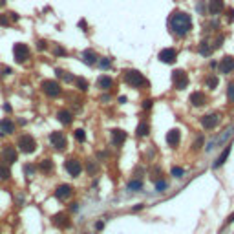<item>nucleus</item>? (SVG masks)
Wrapping results in <instances>:
<instances>
[{
	"label": "nucleus",
	"instance_id": "473e14b6",
	"mask_svg": "<svg viewBox=\"0 0 234 234\" xmlns=\"http://www.w3.org/2000/svg\"><path fill=\"white\" fill-rule=\"evenodd\" d=\"M172 176H174V178H181V176H183V168L174 167V168H172Z\"/></svg>",
	"mask_w": 234,
	"mask_h": 234
},
{
	"label": "nucleus",
	"instance_id": "c756f323",
	"mask_svg": "<svg viewBox=\"0 0 234 234\" xmlns=\"http://www.w3.org/2000/svg\"><path fill=\"white\" fill-rule=\"evenodd\" d=\"M141 187H143V183H141V181H130V185H128V189H130V190H139Z\"/></svg>",
	"mask_w": 234,
	"mask_h": 234
},
{
	"label": "nucleus",
	"instance_id": "6ab92c4d",
	"mask_svg": "<svg viewBox=\"0 0 234 234\" xmlns=\"http://www.w3.org/2000/svg\"><path fill=\"white\" fill-rule=\"evenodd\" d=\"M112 139H114L115 145H123L126 141V134L123 130H112Z\"/></svg>",
	"mask_w": 234,
	"mask_h": 234
},
{
	"label": "nucleus",
	"instance_id": "cd10ccee",
	"mask_svg": "<svg viewBox=\"0 0 234 234\" xmlns=\"http://www.w3.org/2000/svg\"><path fill=\"white\" fill-rule=\"evenodd\" d=\"M75 139H77V141H81V143H84V141H86L84 130H81V128H79V130H75Z\"/></svg>",
	"mask_w": 234,
	"mask_h": 234
},
{
	"label": "nucleus",
	"instance_id": "58836bf2",
	"mask_svg": "<svg viewBox=\"0 0 234 234\" xmlns=\"http://www.w3.org/2000/svg\"><path fill=\"white\" fill-rule=\"evenodd\" d=\"M55 53L57 55H66V51H64L62 48H55Z\"/></svg>",
	"mask_w": 234,
	"mask_h": 234
},
{
	"label": "nucleus",
	"instance_id": "f8f14e48",
	"mask_svg": "<svg viewBox=\"0 0 234 234\" xmlns=\"http://www.w3.org/2000/svg\"><path fill=\"white\" fill-rule=\"evenodd\" d=\"M2 159L6 161V163H15L17 161V150L13 148V146H6V148L2 150Z\"/></svg>",
	"mask_w": 234,
	"mask_h": 234
},
{
	"label": "nucleus",
	"instance_id": "a19ab883",
	"mask_svg": "<svg viewBox=\"0 0 234 234\" xmlns=\"http://www.w3.org/2000/svg\"><path fill=\"white\" fill-rule=\"evenodd\" d=\"M9 19L11 20H19V15L17 13H9Z\"/></svg>",
	"mask_w": 234,
	"mask_h": 234
},
{
	"label": "nucleus",
	"instance_id": "4468645a",
	"mask_svg": "<svg viewBox=\"0 0 234 234\" xmlns=\"http://www.w3.org/2000/svg\"><path fill=\"white\" fill-rule=\"evenodd\" d=\"M179 139H181V134H179L178 128H172L170 132L167 134V143H168L170 146H176V145L179 143Z\"/></svg>",
	"mask_w": 234,
	"mask_h": 234
},
{
	"label": "nucleus",
	"instance_id": "20e7f679",
	"mask_svg": "<svg viewBox=\"0 0 234 234\" xmlns=\"http://www.w3.org/2000/svg\"><path fill=\"white\" fill-rule=\"evenodd\" d=\"M19 148L24 154H31L37 148V143H35V139L31 136H22V137H19Z\"/></svg>",
	"mask_w": 234,
	"mask_h": 234
},
{
	"label": "nucleus",
	"instance_id": "0eeeda50",
	"mask_svg": "<svg viewBox=\"0 0 234 234\" xmlns=\"http://www.w3.org/2000/svg\"><path fill=\"white\" fill-rule=\"evenodd\" d=\"M42 90H44V93L50 95V97L61 95V84H59L57 81H44V82H42Z\"/></svg>",
	"mask_w": 234,
	"mask_h": 234
},
{
	"label": "nucleus",
	"instance_id": "9d476101",
	"mask_svg": "<svg viewBox=\"0 0 234 234\" xmlns=\"http://www.w3.org/2000/svg\"><path fill=\"white\" fill-rule=\"evenodd\" d=\"M218 123H220V115H218V114H209V115H205L201 119V125L205 128H209V130L216 128V126H218Z\"/></svg>",
	"mask_w": 234,
	"mask_h": 234
},
{
	"label": "nucleus",
	"instance_id": "393cba45",
	"mask_svg": "<svg viewBox=\"0 0 234 234\" xmlns=\"http://www.w3.org/2000/svg\"><path fill=\"white\" fill-rule=\"evenodd\" d=\"M11 178V170L8 167V163H0V179H9Z\"/></svg>",
	"mask_w": 234,
	"mask_h": 234
},
{
	"label": "nucleus",
	"instance_id": "f257e3e1",
	"mask_svg": "<svg viewBox=\"0 0 234 234\" xmlns=\"http://www.w3.org/2000/svg\"><path fill=\"white\" fill-rule=\"evenodd\" d=\"M168 26H170V29H172L174 35L185 37V35L192 29V20L187 13L176 11V13H172V17L168 19Z\"/></svg>",
	"mask_w": 234,
	"mask_h": 234
},
{
	"label": "nucleus",
	"instance_id": "c9c22d12",
	"mask_svg": "<svg viewBox=\"0 0 234 234\" xmlns=\"http://www.w3.org/2000/svg\"><path fill=\"white\" fill-rule=\"evenodd\" d=\"M99 64H101V68H104V70H106V68H110V59H103Z\"/></svg>",
	"mask_w": 234,
	"mask_h": 234
},
{
	"label": "nucleus",
	"instance_id": "e433bc0d",
	"mask_svg": "<svg viewBox=\"0 0 234 234\" xmlns=\"http://www.w3.org/2000/svg\"><path fill=\"white\" fill-rule=\"evenodd\" d=\"M156 189H157V190H163V189H167V183H165V181H157V183H156Z\"/></svg>",
	"mask_w": 234,
	"mask_h": 234
},
{
	"label": "nucleus",
	"instance_id": "4be33fe9",
	"mask_svg": "<svg viewBox=\"0 0 234 234\" xmlns=\"http://www.w3.org/2000/svg\"><path fill=\"white\" fill-rule=\"evenodd\" d=\"M232 132H234V128H232V126H229V128H227V130L223 132V136H221V137H218L216 141H214V143H210V145L207 146V150H212V148H214V145H218V143H223L225 139H227L229 136H231V134H232Z\"/></svg>",
	"mask_w": 234,
	"mask_h": 234
},
{
	"label": "nucleus",
	"instance_id": "b1692460",
	"mask_svg": "<svg viewBox=\"0 0 234 234\" xmlns=\"http://www.w3.org/2000/svg\"><path fill=\"white\" fill-rule=\"evenodd\" d=\"M97 82H99V86H101L103 90H110V88H112V84H114V81H112V79H110L108 75H103V77H99V81H97Z\"/></svg>",
	"mask_w": 234,
	"mask_h": 234
},
{
	"label": "nucleus",
	"instance_id": "f3484780",
	"mask_svg": "<svg viewBox=\"0 0 234 234\" xmlns=\"http://www.w3.org/2000/svg\"><path fill=\"white\" fill-rule=\"evenodd\" d=\"M53 223L57 225V227H61V229L70 227V221H68V216H66V214H57V216H53Z\"/></svg>",
	"mask_w": 234,
	"mask_h": 234
},
{
	"label": "nucleus",
	"instance_id": "9b49d317",
	"mask_svg": "<svg viewBox=\"0 0 234 234\" xmlns=\"http://www.w3.org/2000/svg\"><path fill=\"white\" fill-rule=\"evenodd\" d=\"M72 192H73V190H72L70 185H61V187L55 190V198L61 199V201H64V199H68V198L72 196Z\"/></svg>",
	"mask_w": 234,
	"mask_h": 234
},
{
	"label": "nucleus",
	"instance_id": "5701e85b",
	"mask_svg": "<svg viewBox=\"0 0 234 234\" xmlns=\"http://www.w3.org/2000/svg\"><path fill=\"white\" fill-rule=\"evenodd\" d=\"M82 61H84L86 64H95L97 62V55L92 51V50H86V51H82Z\"/></svg>",
	"mask_w": 234,
	"mask_h": 234
},
{
	"label": "nucleus",
	"instance_id": "a878e982",
	"mask_svg": "<svg viewBox=\"0 0 234 234\" xmlns=\"http://www.w3.org/2000/svg\"><path fill=\"white\" fill-rule=\"evenodd\" d=\"M148 130H150V126L146 125V123H139V125H137V130H136V132H137L139 137H145V136H148Z\"/></svg>",
	"mask_w": 234,
	"mask_h": 234
},
{
	"label": "nucleus",
	"instance_id": "423d86ee",
	"mask_svg": "<svg viewBox=\"0 0 234 234\" xmlns=\"http://www.w3.org/2000/svg\"><path fill=\"white\" fill-rule=\"evenodd\" d=\"M172 81H174V84H176L178 90H185L187 84H189V77H187V73L183 70H176L172 73Z\"/></svg>",
	"mask_w": 234,
	"mask_h": 234
},
{
	"label": "nucleus",
	"instance_id": "aec40b11",
	"mask_svg": "<svg viewBox=\"0 0 234 234\" xmlns=\"http://www.w3.org/2000/svg\"><path fill=\"white\" fill-rule=\"evenodd\" d=\"M57 117H59V121H61L62 125H72V121H73V115H72L68 110H61V112L57 114Z\"/></svg>",
	"mask_w": 234,
	"mask_h": 234
},
{
	"label": "nucleus",
	"instance_id": "ddd939ff",
	"mask_svg": "<svg viewBox=\"0 0 234 234\" xmlns=\"http://www.w3.org/2000/svg\"><path fill=\"white\" fill-rule=\"evenodd\" d=\"M234 70V59L232 57H225L223 61L220 62V72L221 73H231Z\"/></svg>",
	"mask_w": 234,
	"mask_h": 234
},
{
	"label": "nucleus",
	"instance_id": "412c9836",
	"mask_svg": "<svg viewBox=\"0 0 234 234\" xmlns=\"http://www.w3.org/2000/svg\"><path fill=\"white\" fill-rule=\"evenodd\" d=\"M229 154H231V145H227V146H225V150L221 152V156L218 157V161H216V163H214V168H220V167L223 165L225 161H227V157H229Z\"/></svg>",
	"mask_w": 234,
	"mask_h": 234
},
{
	"label": "nucleus",
	"instance_id": "c85d7f7f",
	"mask_svg": "<svg viewBox=\"0 0 234 234\" xmlns=\"http://www.w3.org/2000/svg\"><path fill=\"white\" fill-rule=\"evenodd\" d=\"M75 82H77V86H79V90H82V92H86V90H88V82H86L84 79H81V77H79V79H75Z\"/></svg>",
	"mask_w": 234,
	"mask_h": 234
},
{
	"label": "nucleus",
	"instance_id": "1a4fd4ad",
	"mask_svg": "<svg viewBox=\"0 0 234 234\" xmlns=\"http://www.w3.org/2000/svg\"><path fill=\"white\" fill-rule=\"evenodd\" d=\"M176 57H178V53H176V50H172V48H165V50L159 51V61L165 62V64H172L176 61Z\"/></svg>",
	"mask_w": 234,
	"mask_h": 234
},
{
	"label": "nucleus",
	"instance_id": "ea45409f",
	"mask_svg": "<svg viewBox=\"0 0 234 234\" xmlns=\"http://www.w3.org/2000/svg\"><path fill=\"white\" fill-rule=\"evenodd\" d=\"M150 106H152V101H145V103H143V108H145V110H148Z\"/></svg>",
	"mask_w": 234,
	"mask_h": 234
},
{
	"label": "nucleus",
	"instance_id": "2f4dec72",
	"mask_svg": "<svg viewBox=\"0 0 234 234\" xmlns=\"http://www.w3.org/2000/svg\"><path fill=\"white\" fill-rule=\"evenodd\" d=\"M227 99L234 103V84H229V90H227Z\"/></svg>",
	"mask_w": 234,
	"mask_h": 234
},
{
	"label": "nucleus",
	"instance_id": "7c9ffc66",
	"mask_svg": "<svg viewBox=\"0 0 234 234\" xmlns=\"http://www.w3.org/2000/svg\"><path fill=\"white\" fill-rule=\"evenodd\" d=\"M207 86H209V88H216V86H218V79H216L214 75H210V77L207 79Z\"/></svg>",
	"mask_w": 234,
	"mask_h": 234
},
{
	"label": "nucleus",
	"instance_id": "39448f33",
	"mask_svg": "<svg viewBox=\"0 0 234 234\" xmlns=\"http://www.w3.org/2000/svg\"><path fill=\"white\" fill-rule=\"evenodd\" d=\"M50 143H51V146H55L57 150H64V148H66V145H68L66 136H64L62 132H51V136H50Z\"/></svg>",
	"mask_w": 234,
	"mask_h": 234
},
{
	"label": "nucleus",
	"instance_id": "c03bdc74",
	"mask_svg": "<svg viewBox=\"0 0 234 234\" xmlns=\"http://www.w3.org/2000/svg\"><path fill=\"white\" fill-rule=\"evenodd\" d=\"M0 6H4V0H0Z\"/></svg>",
	"mask_w": 234,
	"mask_h": 234
},
{
	"label": "nucleus",
	"instance_id": "2eb2a0df",
	"mask_svg": "<svg viewBox=\"0 0 234 234\" xmlns=\"http://www.w3.org/2000/svg\"><path fill=\"white\" fill-rule=\"evenodd\" d=\"M15 132V123L11 119H2L0 121V134H13Z\"/></svg>",
	"mask_w": 234,
	"mask_h": 234
},
{
	"label": "nucleus",
	"instance_id": "6e6552de",
	"mask_svg": "<svg viewBox=\"0 0 234 234\" xmlns=\"http://www.w3.org/2000/svg\"><path fill=\"white\" fill-rule=\"evenodd\" d=\"M64 168H66V172L70 174V176H79L81 172H82V167H81V161L77 159H68L66 163H64Z\"/></svg>",
	"mask_w": 234,
	"mask_h": 234
},
{
	"label": "nucleus",
	"instance_id": "37998d69",
	"mask_svg": "<svg viewBox=\"0 0 234 234\" xmlns=\"http://www.w3.org/2000/svg\"><path fill=\"white\" fill-rule=\"evenodd\" d=\"M201 143H203V139H198V141H196V146H194V148H199V146H201Z\"/></svg>",
	"mask_w": 234,
	"mask_h": 234
},
{
	"label": "nucleus",
	"instance_id": "f03ea898",
	"mask_svg": "<svg viewBox=\"0 0 234 234\" xmlns=\"http://www.w3.org/2000/svg\"><path fill=\"white\" fill-rule=\"evenodd\" d=\"M125 79H126V82L132 88H139V86H143L146 81H145V77L139 73L137 70H126L125 72Z\"/></svg>",
	"mask_w": 234,
	"mask_h": 234
},
{
	"label": "nucleus",
	"instance_id": "f704fd0d",
	"mask_svg": "<svg viewBox=\"0 0 234 234\" xmlns=\"http://www.w3.org/2000/svg\"><path fill=\"white\" fill-rule=\"evenodd\" d=\"M8 24H9L8 15H0V26H8Z\"/></svg>",
	"mask_w": 234,
	"mask_h": 234
},
{
	"label": "nucleus",
	"instance_id": "4c0bfd02",
	"mask_svg": "<svg viewBox=\"0 0 234 234\" xmlns=\"http://www.w3.org/2000/svg\"><path fill=\"white\" fill-rule=\"evenodd\" d=\"M9 73H13V70H11V68H6V70H2V72H0V75H9Z\"/></svg>",
	"mask_w": 234,
	"mask_h": 234
},
{
	"label": "nucleus",
	"instance_id": "7ed1b4c3",
	"mask_svg": "<svg viewBox=\"0 0 234 234\" xmlns=\"http://www.w3.org/2000/svg\"><path fill=\"white\" fill-rule=\"evenodd\" d=\"M13 55H15V61L17 62H26L29 59V48L22 42H17L13 46Z\"/></svg>",
	"mask_w": 234,
	"mask_h": 234
},
{
	"label": "nucleus",
	"instance_id": "72a5a7b5",
	"mask_svg": "<svg viewBox=\"0 0 234 234\" xmlns=\"http://www.w3.org/2000/svg\"><path fill=\"white\" fill-rule=\"evenodd\" d=\"M199 53H201V55H209V53H210V48H209L207 44L203 42V44H201V48H199Z\"/></svg>",
	"mask_w": 234,
	"mask_h": 234
},
{
	"label": "nucleus",
	"instance_id": "a211bd4d",
	"mask_svg": "<svg viewBox=\"0 0 234 234\" xmlns=\"http://www.w3.org/2000/svg\"><path fill=\"white\" fill-rule=\"evenodd\" d=\"M221 9H223V0H210L209 2V11L212 15H218Z\"/></svg>",
	"mask_w": 234,
	"mask_h": 234
},
{
	"label": "nucleus",
	"instance_id": "bb28decb",
	"mask_svg": "<svg viewBox=\"0 0 234 234\" xmlns=\"http://www.w3.org/2000/svg\"><path fill=\"white\" fill-rule=\"evenodd\" d=\"M39 168H40L42 172H51V170H53V161H51V159H44V161H40Z\"/></svg>",
	"mask_w": 234,
	"mask_h": 234
},
{
	"label": "nucleus",
	"instance_id": "79ce46f5",
	"mask_svg": "<svg viewBox=\"0 0 234 234\" xmlns=\"http://www.w3.org/2000/svg\"><path fill=\"white\" fill-rule=\"evenodd\" d=\"M46 48V42L44 40H39V50H44Z\"/></svg>",
	"mask_w": 234,
	"mask_h": 234
},
{
	"label": "nucleus",
	"instance_id": "dca6fc26",
	"mask_svg": "<svg viewBox=\"0 0 234 234\" xmlns=\"http://www.w3.org/2000/svg\"><path fill=\"white\" fill-rule=\"evenodd\" d=\"M189 101H190L194 106H201V104H205L207 99H205V95H203L201 92H194V93H190V99H189Z\"/></svg>",
	"mask_w": 234,
	"mask_h": 234
}]
</instances>
